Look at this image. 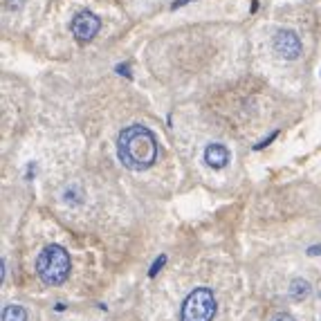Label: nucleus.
I'll return each instance as SVG.
<instances>
[{
	"mask_svg": "<svg viewBox=\"0 0 321 321\" xmlns=\"http://www.w3.org/2000/svg\"><path fill=\"white\" fill-rule=\"evenodd\" d=\"M2 321H27V310L23 306H7L2 310Z\"/></svg>",
	"mask_w": 321,
	"mask_h": 321,
	"instance_id": "8",
	"label": "nucleus"
},
{
	"mask_svg": "<svg viewBox=\"0 0 321 321\" xmlns=\"http://www.w3.org/2000/svg\"><path fill=\"white\" fill-rule=\"evenodd\" d=\"M164 263H166V256H164V254H162V256H160V258H158V261H155V263H153V267H151V272H149V276H155V274H158V272H160V270H162V265H164Z\"/></svg>",
	"mask_w": 321,
	"mask_h": 321,
	"instance_id": "9",
	"label": "nucleus"
},
{
	"mask_svg": "<svg viewBox=\"0 0 321 321\" xmlns=\"http://www.w3.org/2000/svg\"><path fill=\"white\" fill-rule=\"evenodd\" d=\"M308 294H310V283L306 279H294L290 283V297L294 301H303V299H308Z\"/></svg>",
	"mask_w": 321,
	"mask_h": 321,
	"instance_id": "7",
	"label": "nucleus"
},
{
	"mask_svg": "<svg viewBox=\"0 0 321 321\" xmlns=\"http://www.w3.org/2000/svg\"><path fill=\"white\" fill-rule=\"evenodd\" d=\"M204 162H207L211 168L227 166V162H229V151H227V146H222V144H209L207 149H204Z\"/></svg>",
	"mask_w": 321,
	"mask_h": 321,
	"instance_id": "6",
	"label": "nucleus"
},
{
	"mask_svg": "<svg viewBox=\"0 0 321 321\" xmlns=\"http://www.w3.org/2000/svg\"><path fill=\"white\" fill-rule=\"evenodd\" d=\"M308 254H310V256H317V254H321V245H319V247H317V245H315V247H310V249H308Z\"/></svg>",
	"mask_w": 321,
	"mask_h": 321,
	"instance_id": "13",
	"label": "nucleus"
},
{
	"mask_svg": "<svg viewBox=\"0 0 321 321\" xmlns=\"http://www.w3.org/2000/svg\"><path fill=\"white\" fill-rule=\"evenodd\" d=\"M216 297L209 288H195L182 303V321H211L216 317Z\"/></svg>",
	"mask_w": 321,
	"mask_h": 321,
	"instance_id": "3",
	"label": "nucleus"
},
{
	"mask_svg": "<svg viewBox=\"0 0 321 321\" xmlns=\"http://www.w3.org/2000/svg\"><path fill=\"white\" fill-rule=\"evenodd\" d=\"M186 2H191V0H177V2H173V9H175V7H182V5H186Z\"/></svg>",
	"mask_w": 321,
	"mask_h": 321,
	"instance_id": "14",
	"label": "nucleus"
},
{
	"mask_svg": "<svg viewBox=\"0 0 321 321\" xmlns=\"http://www.w3.org/2000/svg\"><path fill=\"white\" fill-rule=\"evenodd\" d=\"M272 45H274L276 54L288 59V61H294L301 56V41H299L297 32H292V29H281L274 36V43H272Z\"/></svg>",
	"mask_w": 321,
	"mask_h": 321,
	"instance_id": "4",
	"label": "nucleus"
},
{
	"mask_svg": "<svg viewBox=\"0 0 321 321\" xmlns=\"http://www.w3.org/2000/svg\"><path fill=\"white\" fill-rule=\"evenodd\" d=\"M274 137H276V133H272V135H270V137H267V140H263V142H261V144H256V151H258V149H263V146H267V144H270V142H272V140H274Z\"/></svg>",
	"mask_w": 321,
	"mask_h": 321,
	"instance_id": "12",
	"label": "nucleus"
},
{
	"mask_svg": "<svg viewBox=\"0 0 321 321\" xmlns=\"http://www.w3.org/2000/svg\"><path fill=\"white\" fill-rule=\"evenodd\" d=\"M36 272L45 285H61L70 276V256L61 245H47L36 261Z\"/></svg>",
	"mask_w": 321,
	"mask_h": 321,
	"instance_id": "2",
	"label": "nucleus"
},
{
	"mask_svg": "<svg viewBox=\"0 0 321 321\" xmlns=\"http://www.w3.org/2000/svg\"><path fill=\"white\" fill-rule=\"evenodd\" d=\"M272 321H297L292 315H288V312H279L276 317H272Z\"/></svg>",
	"mask_w": 321,
	"mask_h": 321,
	"instance_id": "11",
	"label": "nucleus"
},
{
	"mask_svg": "<svg viewBox=\"0 0 321 321\" xmlns=\"http://www.w3.org/2000/svg\"><path fill=\"white\" fill-rule=\"evenodd\" d=\"M5 7L7 9H11V11H16V9L23 7V0H5Z\"/></svg>",
	"mask_w": 321,
	"mask_h": 321,
	"instance_id": "10",
	"label": "nucleus"
},
{
	"mask_svg": "<svg viewBox=\"0 0 321 321\" xmlns=\"http://www.w3.org/2000/svg\"><path fill=\"white\" fill-rule=\"evenodd\" d=\"M99 27H101V20L97 18L92 11H79L72 18V34L79 41H90V38H95Z\"/></svg>",
	"mask_w": 321,
	"mask_h": 321,
	"instance_id": "5",
	"label": "nucleus"
},
{
	"mask_svg": "<svg viewBox=\"0 0 321 321\" xmlns=\"http://www.w3.org/2000/svg\"><path fill=\"white\" fill-rule=\"evenodd\" d=\"M158 140L146 126H128L119 133L117 155L119 162L131 171H146L158 162Z\"/></svg>",
	"mask_w": 321,
	"mask_h": 321,
	"instance_id": "1",
	"label": "nucleus"
}]
</instances>
